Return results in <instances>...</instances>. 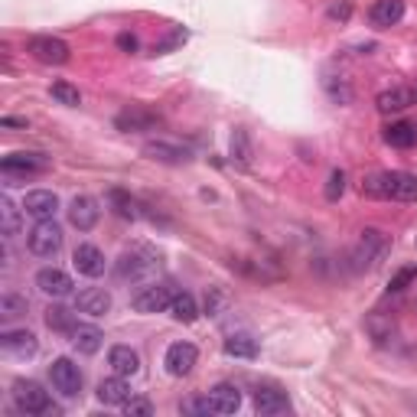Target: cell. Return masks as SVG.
I'll return each mask as SVG.
<instances>
[{
    "label": "cell",
    "mask_w": 417,
    "mask_h": 417,
    "mask_svg": "<svg viewBox=\"0 0 417 417\" xmlns=\"http://www.w3.org/2000/svg\"><path fill=\"white\" fill-rule=\"evenodd\" d=\"M208 401H212L216 414H235L241 408V391L235 385H228V381H222V385H216L208 391Z\"/></svg>",
    "instance_id": "21"
},
{
    "label": "cell",
    "mask_w": 417,
    "mask_h": 417,
    "mask_svg": "<svg viewBox=\"0 0 417 417\" xmlns=\"http://www.w3.org/2000/svg\"><path fill=\"white\" fill-rule=\"evenodd\" d=\"M49 95H53L59 105H69V108H78L82 105V95H78V88L72 85V82H53V88H49Z\"/></svg>",
    "instance_id": "34"
},
{
    "label": "cell",
    "mask_w": 417,
    "mask_h": 417,
    "mask_svg": "<svg viewBox=\"0 0 417 417\" xmlns=\"http://www.w3.org/2000/svg\"><path fill=\"white\" fill-rule=\"evenodd\" d=\"M23 212L33 216L36 222L53 218L56 212H59V196L49 193V189H33V193H26V199H23Z\"/></svg>",
    "instance_id": "17"
},
{
    "label": "cell",
    "mask_w": 417,
    "mask_h": 417,
    "mask_svg": "<svg viewBox=\"0 0 417 417\" xmlns=\"http://www.w3.org/2000/svg\"><path fill=\"white\" fill-rule=\"evenodd\" d=\"M26 248H30L36 258L59 255V248H62V228L53 222V218H43V222H36L30 232H26Z\"/></svg>",
    "instance_id": "5"
},
{
    "label": "cell",
    "mask_w": 417,
    "mask_h": 417,
    "mask_svg": "<svg viewBox=\"0 0 417 417\" xmlns=\"http://www.w3.org/2000/svg\"><path fill=\"white\" fill-rule=\"evenodd\" d=\"M108 365L115 369V375H124V379H131V375H137V371H140V356L134 352L131 346H111Z\"/></svg>",
    "instance_id": "24"
},
{
    "label": "cell",
    "mask_w": 417,
    "mask_h": 417,
    "mask_svg": "<svg viewBox=\"0 0 417 417\" xmlns=\"http://www.w3.org/2000/svg\"><path fill=\"white\" fill-rule=\"evenodd\" d=\"M75 310L85 313V317H105L111 310V294L105 287H85V290L75 297Z\"/></svg>",
    "instance_id": "18"
},
{
    "label": "cell",
    "mask_w": 417,
    "mask_h": 417,
    "mask_svg": "<svg viewBox=\"0 0 417 417\" xmlns=\"http://www.w3.org/2000/svg\"><path fill=\"white\" fill-rule=\"evenodd\" d=\"M69 339H72V346L82 352V356H95L101 349V342H105V332L98 329V326H85V323H78L75 329L69 332Z\"/></svg>",
    "instance_id": "23"
},
{
    "label": "cell",
    "mask_w": 417,
    "mask_h": 417,
    "mask_svg": "<svg viewBox=\"0 0 417 417\" xmlns=\"http://www.w3.org/2000/svg\"><path fill=\"white\" fill-rule=\"evenodd\" d=\"M255 411L261 417H278L290 411V398L278 388H258L255 391Z\"/></svg>",
    "instance_id": "19"
},
{
    "label": "cell",
    "mask_w": 417,
    "mask_h": 417,
    "mask_svg": "<svg viewBox=\"0 0 417 417\" xmlns=\"http://www.w3.org/2000/svg\"><path fill=\"white\" fill-rule=\"evenodd\" d=\"M117 49L121 53H137V36L134 33H117Z\"/></svg>",
    "instance_id": "44"
},
{
    "label": "cell",
    "mask_w": 417,
    "mask_h": 417,
    "mask_svg": "<svg viewBox=\"0 0 417 417\" xmlns=\"http://www.w3.org/2000/svg\"><path fill=\"white\" fill-rule=\"evenodd\" d=\"M115 127L124 134H137V131H154L160 127V115L144 105H131V108H124L115 115Z\"/></svg>",
    "instance_id": "7"
},
{
    "label": "cell",
    "mask_w": 417,
    "mask_h": 417,
    "mask_svg": "<svg viewBox=\"0 0 417 417\" xmlns=\"http://www.w3.org/2000/svg\"><path fill=\"white\" fill-rule=\"evenodd\" d=\"M179 411H183V414H202V417L216 414V411H212V401H208V394L206 398H186V401L179 404Z\"/></svg>",
    "instance_id": "40"
},
{
    "label": "cell",
    "mask_w": 417,
    "mask_h": 417,
    "mask_svg": "<svg viewBox=\"0 0 417 417\" xmlns=\"http://www.w3.org/2000/svg\"><path fill=\"white\" fill-rule=\"evenodd\" d=\"M108 202H111V208H115V216L124 218V222H137V218L144 216V212H140V202L134 199L127 189H111Z\"/></svg>",
    "instance_id": "25"
},
{
    "label": "cell",
    "mask_w": 417,
    "mask_h": 417,
    "mask_svg": "<svg viewBox=\"0 0 417 417\" xmlns=\"http://www.w3.org/2000/svg\"><path fill=\"white\" fill-rule=\"evenodd\" d=\"M140 154L154 163H167V167H183V163L193 160V154L186 147H179V144H173V140H147L140 147Z\"/></svg>",
    "instance_id": "10"
},
{
    "label": "cell",
    "mask_w": 417,
    "mask_h": 417,
    "mask_svg": "<svg viewBox=\"0 0 417 417\" xmlns=\"http://www.w3.org/2000/svg\"><path fill=\"white\" fill-rule=\"evenodd\" d=\"M75 313H78V310H75ZM75 313H72V310H65V307H49L46 310V326H49V329H56V332H65V336H69V332L78 326Z\"/></svg>",
    "instance_id": "31"
},
{
    "label": "cell",
    "mask_w": 417,
    "mask_h": 417,
    "mask_svg": "<svg viewBox=\"0 0 417 417\" xmlns=\"http://www.w3.org/2000/svg\"><path fill=\"white\" fill-rule=\"evenodd\" d=\"M359 189H362V196H369V199H391V193H388V173H369Z\"/></svg>",
    "instance_id": "33"
},
{
    "label": "cell",
    "mask_w": 417,
    "mask_h": 417,
    "mask_svg": "<svg viewBox=\"0 0 417 417\" xmlns=\"http://www.w3.org/2000/svg\"><path fill=\"white\" fill-rule=\"evenodd\" d=\"M391 251V235H385L381 228H362L359 245L352 248V268L356 270H371L385 261V255Z\"/></svg>",
    "instance_id": "1"
},
{
    "label": "cell",
    "mask_w": 417,
    "mask_h": 417,
    "mask_svg": "<svg viewBox=\"0 0 417 417\" xmlns=\"http://www.w3.org/2000/svg\"><path fill=\"white\" fill-rule=\"evenodd\" d=\"M371 23L379 30H388V26H398L404 20V0H375L369 10Z\"/></svg>",
    "instance_id": "20"
},
{
    "label": "cell",
    "mask_w": 417,
    "mask_h": 417,
    "mask_svg": "<svg viewBox=\"0 0 417 417\" xmlns=\"http://www.w3.org/2000/svg\"><path fill=\"white\" fill-rule=\"evenodd\" d=\"M385 144L388 147H398V150H411L417 144V127L408 121H394L385 127Z\"/></svg>",
    "instance_id": "28"
},
{
    "label": "cell",
    "mask_w": 417,
    "mask_h": 417,
    "mask_svg": "<svg viewBox=\"0 0 417 417\" xmlns=\"http://www.w3.org/2000/svg\"><path fill=\"white\" fill-rule=\"evenodd\" d=\"M414 101H417L414 88L394 85V88H385V92H379V98H375V108H379L381 115H398V111L411 108Z\"/></svg>",
    "instance_id": "16"
},
{
    "label": "cell",
    "mask_w": 417,
    "mask_h": 417,
    "mask_svg": "<svg viewBox=\"0 0 417 417\" xmlns=\"http://www.w3.org/2000/svg\"><path fill=\"white\" fill-rule=\"evenodd\" d=\"M342 193H346V170H332L329 179H326V189H323L326 202H339Z\"/></svg>",
    "instance_id": "37"
},
{
    "label": "cell",
    "mask_w": 417,
    "mask_h": 417,
    "mask_svg": "<svg viewBox=\"0 0 417 417\" xmlns=\"http://www.w3.org/2000/svg\"><path fill=\"white\" fill-rule=\"evenodd\" d=\"M14 404L23 411V414H33V417L56 411L53 401H49V391H43V385H36V381H30V379L14 381Z\"/></svg>",
    "instance_id": "4"
},
{
    "label": "cell",
    "mask_w": 417,
    "mask_h": 417,
    "mask_svg": "<svg viewBox=\"0 0 417 417\" xmlns=\"http://www.w3.org/2000/svg\"><path fill=\"white\" fill-rule=\"evenodd\" d=\"M36 287L46 297H56V300L75 294V284H72V278L65 274V270H59V268H43V270H39V274H36Z\"/></svg>",
    "instance_id": "12"
},
{
    "label": "cell",
    "mask_w": 417,
    "mask_h": 417,
    "mask_svg": "<svg viewBox=\"0 0 417 417\" xmlns=\"http://www.w3.org/2000/svg\"><path fill=\"white\" fill-rule=\"evenodd\" d=\"M4 127H26L23 117H4Z\"/></svg>",
    "instance_id": "45"
},
{
    "label": "cell",
    "mask_w": 417,
    "mask_h": 417,
    "mask_svg": "<svg viewBox=\"0 0 417 417\" xmlns=\"http://www.w3.org/2000/svg\"><path fill=\"white\" fill-rule=\"evenodd\" d=\"M26 53L43 65H65L72 59V49L59 36H30L26 39Z\"/></svg>",
    "instance_id": "6"
},
{
    "label": "cell",
    "mask_w": 417,
    "mask_h": 417,
    "mask_svg": "<svg viewBox=\"0 0 417 417\" xmlns=\"http://www.w3.org/2000/svg\"><path fill=\"white\" fill-rule=\"evenodd\" d=\"M49 379H53L56 391L65 394V398H75V394L82 391V371H78V365L65 356L56 359V362L49 365Z\"/></svg>",
    "instance_id": "8"
},
{
    "label": "cell",
    "mask_w": 417,
    "mask_h": 417,
    "mask_svg": "<svg viewBox=\"0 0 417 417\" xmlns=\"http://www.w3.org/2000/svg\"><path fill=\"white\" fill-rule=\"evenodd\" d=\"M0 313L4 317H20V313H26V300H20L14 294H4L0 297Z\"/></svg>",
    "instance_id": "41"
},
{
    "label": "cell",
    "mask_w": 417,
    "mask_h": 417,
    "mask_svg": "<svg viewBox=\"0 0 417 417\" xmlns=\"http://www.w3.org/2000/svg\"><path fill=\"white\" fill-rule=\"evenodd\" d=\"M173 287L170 284H150L144 287V290H137L131 300V307L137 310V313H163V310H170L173 303Z\"/></svg>",
    "instance_id": "9"
},
{
    "label": "cell",
    "mask_w": 417,
    "mask_h": 417,
    "mask_svg": "<svg viewBox=\"0 0 417 417\" xmlns=\"http://www.w3.org/2000/svg\"><path fill=\"white\" fill-rule=\"evenodd\" d=\"M98 218H101V208L92 196H75L69 202V222L75 225L78 232H92L95 225H98Z\"/></svg>",
    "instance_id": "13"
},
{
    "label": "cell",
    "mask_w": 417,
    "mask_h": 417,
    "mask_svg": "<svg viewBox=\"0 0 417 417\" xmlns=\"http://www.w3.org/2000/svg\"><path fill=\"white\" fill-rule=\"evenodd\" d=\"M170 317L176 320V323H196L199 320V303H196L193 294H176L170 303Z\"/></svg>",
    "instance_id": "30"
},
{
    "label": "cell",
    "mask_w": 417,
    "mask_h": 417,
    "mask_svg": "<svg viewBox=\"0 0 417 417\" xmlns=\"http://www.w3.org/2000/svg\"><path fill=\"white\" fill-rule=\"evenodd\" d=\"M186 39H189V33H186V30H183V26H176V30H173V33H170V36L163 39V43H157V46H154V56H167V53H170V49L183 46Z\"/></svg>",
    "instance_id": "38"
},
{
    "label": "cell",
    "mask_w": 417,
    "mask_h": 417,
    "mask_svg": "<svg viewBox=\"0 0 417 417\" xmlns=\"http://www.w3.org/2000/svg\"><path fill=\"white\" fill-rule=\"evenodd\" d=\"M196 362H199V352H196L193 342H173V346L167 349V356H163V365H167V371H170L173 379L189 375V371L196 369Z\"/></svg>",
    "instance_id": "11"
},
{
    "label": "cell",
    "mask_w": 417,
    "mask_h": 417,
    "mask_svg": "<svg viewBox=\"0 0 417 417\" xmlns=\"http://www.w3.org/2000/svg\"><path fill=\"white\" fill-rule=\"evenodd\" d=\"M131 398V385L124 381V375H115V379H101L98 381V401L101 404H124Z\"/></svg>",
    "instance_id": "26"
},
{
    "label": "cell",
    "mask_w": 417,
    "mask_h": 417,
    "mask_svg": "<svg viewBox=\"0 0 417 417\" xmlns=\"http://www.w3.org/2000/svg\"><path fill=\"white\" fill-rule=\"evenodd\" d=\"M388 193L398 202H417V176L404 170H391L388 173Z\"/></svg>",
    "instance_id": "22"
},
{
    "label": "cell",
    "mask_w": 417,
    "mask_h": 417,
    "mask_svg": "<svg viewBox=\"0 0 417 417\" xmlns=\"http://www.w3.org/2000/svg\"><path fill=\"white\" fill-rule=\"evenodd\" d=\"M124 414L127 417H154V404L147 398H127L124 401Z\"/></svg>",
    "instance_id": "39"
},
{
    "label": "cell",
    "mask_w": 417,
    "mask_h": 417,
    "mask_svg": "<svg viewBox=\"0 0 417 417\" xmlns=\"http://www.w3.org/2000/svg\"><path fill=\"white\" fill-rule=\"evenodd\" d=\"M157 264H160V258H157L154 248L134 245L131 251H124L115 261V278L117 280H147L157 270Z\"/></svg>",
    "instance_id": "2"
},
{
    "label": "cell",
    "mask_w": 417,
    "mask_h": 417,
    "mask_svg": "<svg viewBox=\"0 0 417 417\" xmlns=\"http://www.w3.org/2000/svg\"><path fill=\"white\" fill-rule=\"evenodd\" d=\"M414 278H417V268H401L391 280H388V290H391V294H398V290H404V287H408Z\"/></svg>",
    "instance_id": "42"
},
{
    "label": "cell",
    "mask_w": 417,
    "mask_h": 417,
    "mask_svg": "<svg viewBox=\"0 0 417 417\" xmlns=\"http://www.w3.org/2000/svg\"><path fill=\"white\" fill-rule=\"evenodd\" d=\"M228 154H232V163H238V167H251L255 147H251V137H248L245 127H235V131H232V140H228Z\"/></svg>",
    "instance_id": "29"
},
{
    "label": "cell",
    "mask_w": 417,
    "mask_h": 417,
    "mask_svg": "<svg viewBox=\"0 0 417 417\" xmlns=\"http://www.w3.org/2000/svg\"><path fill=\"white\" fill-rule=\"evenodd\" d=\"M0 218H4V228H0V235H4V238L20 235V208L10 202V196H4V199H0Z\"/></svg>",
    "instance_id": "32"
},
{
    "label": "cell",
    "mask_w": 417,
    "mask_h": 417,
    "mask_svg": "<svg viewBox=\"0 0 417 417\" xmlns=\"http://www.w3.org/2000/svg\"><path fill=\"white\" fill-rule=\"evenodd\" d=\"M225 307H228V294L222 287H206V313L208 317H222Z\"/></svg>",
    "instance_id": "36"
},
{
    "label": "cell",
    "mask_w": 417,
    "mask_h": 417,
    "mask_svg": "<svg viewBox=\"0 0 417 417\" xmlns=\"http://www.w3.org/2000/svg\"><path fill=\"white\" fill-rule=\"evenodd\" d=\"M0 346H4V352H10V356L26 359V356H36L39 339L33 329H7L0 336Z\"/></svg>",
    "instance_id": "14"
},
{
    "label": "cell",
    "mask_w": 417,
    "mask_h": 417,
    "mask_svg": "<svg viewBox=\"0 0 417 417\" xmlns=\"http://www.w3.org/2000/svg\"><path fill=\"white\" fill-rule=\"evenodd\" d=\"M53 160L46 154H36V150H20V154H7L0 160V170L10 179L7 186H14V179H30V176H43L49 173Z\"/></svg>",
    "instance_id": "3"
},
{
    "label": "cell",
    "mask_w": 417,
    "mask_h": 417,
    "mask_svg": "<svg viewBox=\"0 0 417 417\" xmlns=\"http://www.w3.org/2000/svg\"><path fill=\"white\" fill-rule=\"evenodd\" d=\"M414 95H417V88H414Z\"/></svg>",
    "instance_id": "46"
},
{
    "label": "cell",
    "mask_w": 417,
    "mask_h": 417,
    "mask_svg": "<svg viewBox=\"0 0 417 417\" xmlns=\"http://www.w3.org/2000/svg\"><path fill=\"white\" fill-rule=\"evenodd\" d=\"M222 349L228 359H258V339L251 332H232Z\"/></svg>",
    "instance_id": "27"
},
{
    "label": "cell",
    "mask_w": 417,
    "mask_h": 417,
    "mask_svg": "<svg viewBox=\"0 0 417 417\" xmlns=\"http://www.w3.org/2000/svg\"><path fill=\"white\" fill-rule=\"evenodd\" d=\"M365 329L371 332V339H375V342H385V339H391L394 323L388 317H381V313H371V317L365 320Z\"/></svg>",
    "instance_id": "35"
},
{
    "label": "cell",
    "mask_w": 417,
    "mask_h": 417,
    "mask_svg": "<svg viewBox=\"0 0 417 417\" xmlns=\"http://www.w3.org/2000/svg\"><path fill=\"white\" fill-rule=\"evenodd\" d=\"M72 264H75V270L78 274H85V278H101L105 268H108V261H105V255H101V248H95V245H78L75 251H72Z\"/></svg>",
    "instance_id": "15"
},
{
    "label": "cell",
    "mask_w": 417,
    "mask_h": 417,
    "mask_svg": "<svg viewBox=\"0 0 417 417\" xmlns=\"http://www.w3.org/2000/svg\"><path fill=\"white\" fill-rule=\"evenodd\" d=\"M326 16H329L332 23H346L349 16H352V4H349V0H339V4H329Z\"/></svg>",
    "instance_id": "43"
}]
</instances>
